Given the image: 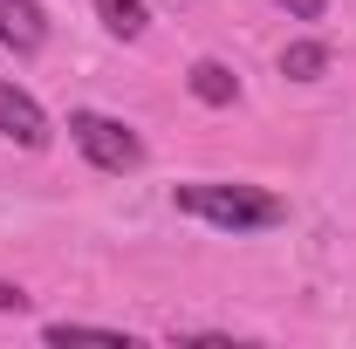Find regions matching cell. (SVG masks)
<instances>
[{
	"label": "cell",
	"instance_id": "cell-6",
	"mask_svg": "<svg viewBox=\"0 0 356 349\" xmlns=\"http://www.w3.org/2000/svg\"><path fill=\"white\" fill-rule=\"evenodd\" d=\"M96 21H103L117 42H137V35L151 28V7H144V0H96Z\"/></svg>",
	"mask_w": 356,
	"mask_h": 349
},
{
	"label": "cell",
	"instance_id": "cell-4",
	"mask_svg": "<svg viewBox=\"0 0 356 349\" xmlns=\"http://www.w3.org/2000/svg\"><path fill=\"white\" fill-rule=\"evenodd\" d=\"M0 48L21 55V62L48 48V7L42 0H0Z\"/></svg>",
	"mask_w": 356,
	"mask_h": 349
},
{
	"label": "cell",
	"instance_id": "cell-9",
	"mask_svg": "<svg viewBox=\"0 0 356 349\" xmlns=\"http://www.w3.org/2000/svg\"><path fill=\"white\" fill-rule=\"evenodd\" d=\"M274 7H288L295 21H322V14H329V0H274Z\"/></svg>",
	"mask_w": 356,
	"mask_h": 349
},
{
	"label": "cell",
	"instance_id": "cell-5",
	"mask_svg": "<svg viewBox=\"0 0 356 349\" xmlns=\"http://www.w3.org/2000/svg\"><path fill=\"white\" fill-rule=\"evenodd\" d=\"M185 83H192V96H199L206 110H226V103H240V76H233L226 62H213V55H206V62H192V76H185Z\"/></svg>",
	"mask_w": 356,
	"mask_h": 349
},
{
	"label": "cell",
	"instance_id": "cell-8",
	"mask_svg": "<svg viewBox=\"0 0 356 349\" xmlns=\"http://www.w3.org/2000/svg\"><path fill=\"white\" fill-rule=\"evenodd\" d=\"M329 69V48L322 42H295V48H281V76H295V83H315Z\"/></svg>",
	"mask_w": 356,
	"mask_h": 349
},
{
	"label": "cell",
	"instance_id": "cell-2",
	"mask_svg": "<svg viewBox=\"0 0 356 349\" xmlns=\"http://www.w3.org/2000/svg\"><path fill=\"white\" fill-rule=\"evenodd\" d=\"M69 144L83 151L96 172H117V178L144 172V158H151L144 137H137L124 117H103V110H69Z\"/></svg>",
	"mask_w": 356,
	"mask_h": 349
},
{
	"label": "cell",
	"instance_id": "cell-10",
	"mask_svg": "<svg viewBox=\"0 0 356 349\" xmlns=\"http://www.w3.org/2000/svg\"><path fill=\"white\" fill-rule=\"evenodd\" d=\"M28 308V288L21 281H0V315H21Z\"/></svg>",
	"mask_w": 356,
	"mask_h": 349
},
{
	"label": "cell",
	"instance_id": "cell-3",
	"mask_svg": "<svg viewBox=\"0 0 356 349\" xmlns=\"http://www.w3.org/2000/svg\"><path fill=\"white\" fill-rule=\"evenodd\" d=\"M0 137L21 144V151H42L48 144V110L21 83H0Z\"/></svg>",
	"mask_w": 356,
	"mask_h": 349
},
{
	"label": "cell",
	"instance_id": "cell-7",
	"mask_svg": "<svg viewBox=\"0 0 356 349\" xmlns=\"http://www.w3.org/2000/svg\"><path fill=\"white\" fill-rule=\"evenodd\" d=\"M42 343H117V349H131V329H110V322H48Z\"/></svg>",
	"mask_w": 356,
	"mask_h": 349
},
{
	"label": "cell",
	"instance_id": "cell-1",
	"mask_svg": "<svg viewBox=\"0 0 356 349\" xmlns=\"http://www.w3.org/2000/svg\"><path fill=\"white\" fill-rule=\"evenodd\" d=\"M172 206L199 226H220V233H267V226H288V199L267 192V185H240V178H192L178 185Z\"/></svg>",
	"mask_w": 356,
	"mask_h": 349
}]
</instances>
